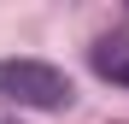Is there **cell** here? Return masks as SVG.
I'll use <instances>...</instances> for the list:
<instances>
[{
    "label": "cell",
    "instance_id": "cell-1",
    "mask_svg": "<svg viewBox=\"0 0 129 124\" xmlns=\"http://www.w3.org/2000/svg\"><path fill=\"white\" fill-rule=\"evenodd\" d=\"M0 95L18 107H35V112H64L76 100L71 77L47 59H0Z\"/></svg>",
    "mask_w": 129,
    "mask_h": 124
},
{
    "label": "cell",
    "instance_id": "cell-2",
    "mask_svg": "<svg viewBox=\"0 0 129 124\" xmlns=\"http://www.w3.org/2000/svg\"><path fill=\"white\" fill-rule=\"evenodd\" d=\"M88 65H94L106 83H123V89H129V36H106V41H94V47H88Z\"/></svg>",
    "mask_w": 129,
    "mask_h": 124
},
{
    "label": "cell",
    "instance_id": "cell-3",
    "mask_svg": "<svg viewBox=\"0 0 129 124\" xmlns=\"http://www.w3.org/2000/svg\"><path fill=\"white\" fill-rule=\"evenodd\" d=\"M0 124H18V118H12V112H6V107H0Z\"/></svg>",
    "mask_w": 129,
    "mask_h": 124
}]
</instances>
